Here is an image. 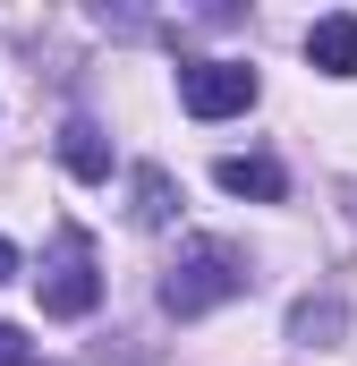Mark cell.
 <instances>
[{"mask_svg": "<svg viewBox=\"0 0 357 366\" xmlns=\"http://www.w3.org/2000/svg\"><path fill=\"white\" fill-rule=\"evenodd\" d=\"M341 324H349V307H341V298H298V307H289V341H306V350H323Z\"/></svg>", "mask_w": 357, "mask_h": 366, "instance_id": "52a82bcc", "label": "cell"}, {"mask_svg": "<svg viewBox=\"0 0 357 366\" xmlns=\"http://www.w3.org/2000/svg\"><path fill=\"white\" fill-rule=\"evenodd\" d=\"M306 69L323 77H357V9H332L306 26Z\"/></svg>", "mask_w": 357, "mask_h": 366, "instance_id": "277c9868", "label": "cell"}, {"mask_svg": "<svg viewBox=\"0 0 357 366\" xmlns=\"http://www.w3.org/2000/svg\"><path fill=\"white\" fill-rule=\"evenodd\" d=\"M256 69L247 60H187L178 69V111H196V119H238V111H256Z\"/></svg>", "mask_w": 357, "mask_h": 366, "instance_id": "3957f363", "label": "cell"}, {"mask_svg": "<svg viewBox=\"0 0 357 366\" xmlns=\"http://www.w3.org/2000/svg\"><path fill=\"white\" fill-rule=\"evenodd\" d=\"M0 366H34V358H26V332H17V324H0Z\"/></svg>", "mask_w": 357, "mask_h": 366, "instance_id": "9c48e42d", "label": "cell"}, {"mask_svg": "<svg viewBox=\"0 0 357 366\" xmlns=\"http://www.w3.org/2000/svg\"><path fill=\"white\" fill-rule=\"evenodd\" d=\"M171 213H178V196H171V179H162V171L145 162V171H136V222H145V230H162Z\"/></svg>", "mask_w": 357, "mask_h": 366, "instance_id": "ba28073f", "label": "cell"}, {"mask_svg": "<svg viewBox=\"0 0 357 366\" xmlns=\"http://www.w3.org/2000/svg\"><path fill=\"white\" fill-rule=\"evenodd\" d=\"M34 290H43V315H94V298H102V256H94V239L77 222L51 230V256H43Z\"/></svg>", "mask_w": 357, "mask_h": 366, "instance_id": "7a4b0ae2", "label": "cell"}, {"mask_svg": "<svg viewBox=\"0 0 357 366\" xmlns=\"http://www.w3.org/2000/svg\"><path fill=\"white\" fill-rule=\"evenodd\" d=\"M60 162H69L77 179H111V137H102L94 119H69V128H60Z\"/></svg>", "mask_w": 357, "mask_h": 366, "instance_id": "8992f818", "label": "cell"}, {"mask_svg": "<svg viewBox=\"0 0 357 366\" xmlns=\"http://www.w3.org/2000/svg\"><path fill=\"white\" fill-rule=\"evenodd\" d=\"M9 273H17V247H9V239H0V281H9Z\"/></svg>", "mask_w": 357, "mask_h": 366, "instance_id": "30bf717a", "label": "cell"}, {"mask_svg": "<svg viewBox=\"0 0 357 366\" xmlns=\"http://www.w3.org/2000/svg\"><path fill=\"white\" fill-rule=\"evenodd\" d=\"M213 179L230 187V196H256V204H281V196H289V171H281L272 154H230Z\"/></svg>", "mask_w": 357, "mask_h": 366, "instance_id": "5b68a950", "label": "cell"}, {"mask_svg": "<svg viewBox=\"0 0 357 366\" xmlns=\"http://www.w3.org/2000/svg\"><path fill=\"white\" fill-rule=\"evenodd\" d=\"M238 290H247V247H230V239H187L178 264L162 273V307H171V315H204V307H230Z\"/></svg>", "mask_w": 357, "mask_h": 366, "instance_id": "6da1fadb", "label": "cell"}]
</instances>
